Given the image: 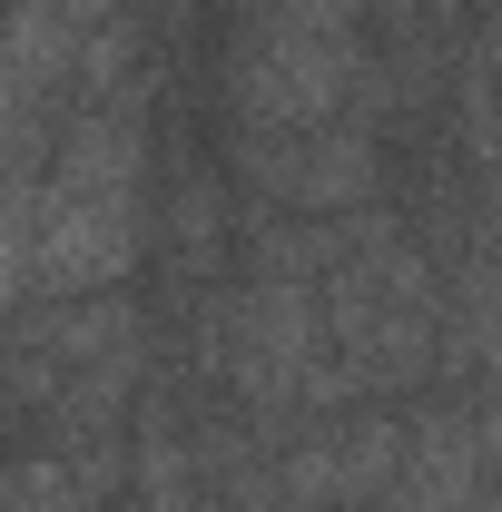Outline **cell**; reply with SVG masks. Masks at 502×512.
<instances>
[{
    "label": "cell",
    "instance_id": "1",
    "mask_svg": "<svg viewBox=\"0 0 502 512\" xmlns=\"http://www.w3.org/2000/svg\"><path fill=\"white\" fill-rule=\"evenodd\" d=\"M128 453L119 444H30L0 453V512H99L109 473Z\"/></svg>",
    "mask_w": 502,
    "mask_h": 512
}]
</instances>
